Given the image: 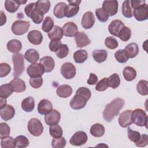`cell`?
Returning a JSON list of instances; mask_svg holds the SVG:
<instances>
[{"instance_id":"1","label":"cell","mask_w":148,"mask_h":148,"mask_svg":"<svg viewBox=\"0 0 148 148\" xmlns=\"http://www.w3.org/2000/svg\"><path fill=\"white\" fill-rule=\"evenodd\" d=\"M125 102L123 98H116L105 106L103 112V117L107 122H110L113 118L119 114L123 108Z\"/></svg>"},{"instance_id":"2","label":"cell","mask_w":148,"mask_h":148,"mask_svg":"<svg viewBox=\"0 0 148 148\" xmlns=\"http://www.w3.org/2000/svg\"><path fill=\"white\" fill-rule=\"evenodd\" d=\"M12 61L14 65L13 76L18 77L24 71V56L22 54L17 53L12 56Z\"/></svg>"},{"instance_id":"3","label":"cell","mask_w":148,"mask_h":148,"mask_svg":"<svg viewBox=\"0 0 148 148\" xmlns=\"http://www.w3.org/2000/svg\"><path fill=\"white\" fill-rule=\"evenodd\" d=\"M131 120L138 126L147 127V116L145 110L141 109L138 108L132 111Z\"/></svg>"},{"instance_id":"4","label":"cell","mask_w":148,"mask_h":148,"mask_svg":"<svg viewBox=\"0 0 148 148\" xmlns=\"http://www.w3.org/2000/svg\"><path fill=\"white\" fill-rule=\"evenodd\" d=\"M28 130L33 136H39L43 132V126L39 119L32 118L28 121Z\"/></svg>"},{"instance_id":"5","label":"cell","mask_w":148,"mask_h":148,"mask_svg":"<svg viewBox=\"0 0 148 148\" xmlns=\"http://www.w3.org/2000/svg\"><path fill=\"white\" fill-rule=\"evenodd\" d=\"M30 24L29 21L24 20L15 21L11 27L12 31L16 35H21L25 34L29 29Z\"/></svg>"},{"instance_id":"6","label":"cell","mask_w":148,"mask_h":148,"mask_svg":"<svg viewBox=\"0 0 148 148\" xmlns=\"http://www.w3.org/2000/svg\"><path fill=\"white\" fill-rule=\"evenodd\" d=\"M88 99L84 95L76 92L75 95L70 101V106L75 110H79L83 108L87 103Z\"/></svg>"},{"instance_id":"7","label":"cell","mask_w":148,"mask_h":148,"mask_svg":"<svg viewBox=\"0 0 148 148\" xmlns=\"http://www.w3.org/2000/svg\"><path fill=\"white\" fill-rule=\"evenodd\" d=\"M76 68L71 62H65L63 64L61 67V73L66 79H71L73 78L76 75Z\"/></svg>"},{"instance_id":"8","label":"cell","mask_w":148,"mask_h":148,"mask_svg":"<svg viewBox=\"0 0 148 148\" xmlns=\"http://www.w3.org/2000/svg\"><path fill=\"white\" fill-rule=\"evenodd\" d=\"M44 72V67L40 63L31 64L27 69V73L30 77H40Z\"/></svg>"},{"instance_id":"9","label":"cell","mask_w":148,"mask_h":148,"mask_svg":"<svg viewBox=\"0 0 148 148\" xmlns=\"http://www.w3.org/2000/svg\"><path fill=\"white\" fill-rule=\"evenodd\" d=\"M87 135L86 133L82 131H79L75 132L71 138L69 143L73 146H82L87 141Z\"/></svg>"},{"instance_id":"10","label":"cell","mask_w":148,"mask_h":148,"mask_svg":"<svg viewBox=\"0 0 148 148\" xmlns=\"http://www.w3.org/2000/svg\"><path fill=\"white\" fill-rule=\"evenodd\" d=\"M69 5L66 6L65 10V16L70 18L75 16L79 10V4L81 1H68Z\"/></svg>"},{"instance_id":"11","label":"cell","mask_w":148,"mask_h":148,"mask_svg":"<svg viewBox=\"0 0 148 148\" xmlns=\"http://www.w3.org/2000/svg\"><path fill=\"white\" fill-rule=\"evenodd\" d=\"M134 16L139 21L146 20L148 18V5L146 3L134 9Z\"/></svg>"},{"instance_id":"12","label":"cell","mask_w":148,"mask_h":148,"mask_svg":"<svg viewBox=\"0 0 148 148\" xmlns=\"http://www.w3.org/2000/svg\"><path fill=\"white\" fill-rule=\"evenodd\" d=\"M60 113L56 109L51 110L45 116V121L49 126L57 124L60 122Z\"/></svg>"},{"instance_id":"13","label":"cell","mask_w":148,"mask_h":148,"mask_svg":"<svg viewBox=\"0 0 148 148\" xmlns=\"http://www.w3.org/2000/svg\"><path fill=\"white\" fill-rule=\"evenodd\" d=\"M102 9L109 16H113L117 13L118 2L117 1H104L102 3Z\"/></svg>"},{"instance_id":"14","label":"cell","mask_w":148,"mask_h":148,"mask_svg":"<svg viewBox=\"0 0 148 148\" xmlns=\"http://www.w3.org/2000/svg\"><path fill=\"white\" fill-rule=\"evenodd\" d=\"M132 111V110H126L120 113L119 117V123L121 127H127L133 123L131 120Z\"/></svg>"},{"instance_id":"15","label":"cell","mask_w":148,"mask_h":148,"mask_svg":"<svg viewBox=\"0 0 148 148\" xmlns=\"http://www.w3.org/2000/svg\"><path fill=\"white\" fill-rule=\"evenodd\" d=\"M95 21V17L92 12L88 11L83 16L81 21L82 26L84 29H90L94 26Z\"/></svg>"},{"instance_id":"16","label":"cell","mask_w":148,"mask_h":148,"mask_svg":"<svg viewBox=\"0 0 148 148\" xmlns=\"http://www.w3.org/2000/svg\"><path fill=\"white\" fill-rule=\"evenodd\" d=\"M124 24L120 20H113L108 26V31L110 34L116 37H118V35L121 29L124 27Z\"/></svg>"},{"instance_id":"17","label":"cell","mask_w":148,"mask_h":148,"mask_svg":"<svg viewBox=\"0 0 148 148\" xmlns=\"http://www.w3.org/2000/svg\"><path fill=\"white\" fill-rule=\"evenodd\" d=\"M63 34L68 37H73L78 32V28L75 23L73 22L66 23L62 28Z\"/></svg>"},{"instance_id":"18","label":"cell","mask_w":148,"mask_h":148,"mask_svg":"<svg viewBox=\"0 0 148 148\" xmlns=\"http://www.w3.org/2000/svg\"><path fill=\"white\" fill-rule=\"evenodd\" d=\"M53 110V105L51 102L46 99H43L38 105V112L42 115L46 114Z\"/></svg>"},{"instance_id":"19","label":"cell","mask_w":148,"mask_h":148,"mask_svg":"<svg viewBox=\"0 0 148 148\" xmlns=\"http://www.w3.org/2000/svg\"><path fill=\"white\" fill-rule=\"evenodd\" d=\"M29 42L35 45H40L43 40V35L38 30H32L29 31L27 35Z\"/></svg>"},{"instance_id":"20","label":"cell","mask_w":148,"mask_h":148,"mask_svg":"<svg viewBox=\"0 0 148 148\" xmlns=\"http://www.w3.org/2000/svg\"><path fill=\"white\" fill-rule=\"evenodd\" d=\"M77 47H83L91 43V40L86 34L83 32H78L75 37Z\"/></svg>"},{"instance_id":"21","label":"cell","mask_w":148,"mask_h":148,"mask_svg":"<svg viewBox=\"0 0 148 148\" xmlns=\"http://www.w3.org/2000/svg\"><path fill=\"white\" fill-rule=\"evenodd\" d=\"M1 117L5 121L12 119L15 115V109L10 105H6L4 108L1 109Z\"/></svg>"},{"instance_id":"22","label":"cell","mask_w":148,"mask_h":148,"mask_svg":"<svg viewBox=\"0 0 148 148\" xmlns=\"http://www.w3.org/2000/svg\"><path fill=\"white\" fill-rule=\"evenodd\" d=\"M45 69V72H50L52 71L55 66V62L54 59L50 56H45L39 60Z\"/></svg>"},{"instance_id":"23","label":"cell","mask_w":148,"mask_h":148,"mask_svg":"<svg viewBox=\"0 0 148 148\" xmlns=\"http://www.w3.org/2000/svg\"><path fill=\"white\" fill-rule=\"evenodd\" d=\"M10 83L12 85L14 92H21L24 91L26 89V85L24 81L18 77H14L10 81Z\"/></svg>"},{"instance_id":"24","label":"cell","mask_w":148,"mask_h":148,"mask_svg":"<svg viewBox=\"0 0 148 148\" xmlns=\"http://www.w3.org/2000/svg\"><path fill=\"white\" fill-rule=\"evenodd\" d=\"M56 92L61 98H68L72 94V88L68 84H62L58 87Z\"/></svg>"},{"instance_id":"25","label":"cell","mask_w":148,"mask_h":148,"mask_svg":"<svg viewBox=\"0 0 148 148\" xmlns=\"http://www.w3.org/2000/svg\"><path fill=\"white\" fill-rule=\"evenodd\" d=\"M24 58L30 63H36L39 59V54L35 49H30L27 50L25 53Z\"/></svg>"},{"instance_id":"26","label":"cell","mask_w":148,"mask_h":148,"mask_svg":"<svg viewBox=\"0 0 148 148\" xmlns=\"http://www.w3.org/2000/svg\"><path fill=\"white\" fill-rule=\"evenodd\" d=\"M8 50L13 53H18L22 48L21 42L17 39H12L9 41L6 45Z\"/></svg>"},{"instance_id":"27","label":"cell","mask_w":148,"mask_h":148,"mask_svg":"<svg viewBox=\"0 0 148 148\" xmlns=\"http://www.w3.org/2000/svg\"><path fill=\"white\" fill-rule=\"evenodd\" d=\"M90 134L94 137H102L105 134V127L103 125L99 123L93 124L90 130Z\"/></svg>"},{"instance_id":"28","label":"cell","mask_w":148,"mask_h":148,"mask_svg":"<svg viewBox=\"0 0 148 148\" xmlns=\"http://www.w3.org/2000/svg\"><path fill=\"white\" fill-rule=\"evenodd\" d=\"M92 54L94 60L98 63L104 62L108 57V52L104 49L95 50L93 51Z\"/></svg>"},{"instance_id":"29","label":"cell","mask_w":148,"mask_h":148,"mask_svg":"<svg viewBox=\"0 0 148 148\" xmlns=\"http://www.w3.org/2000/svg\"><path fill=\"white\" fill-rule=\"evenodd\" d=\"M21 108L22 109L26 112H32L35 107V101L34 98L29 97L28 98H25L21 102Z\"/></svg>"},{"instance_id":"30","label":"cell","mask_w":148,"mask_h":148,"mask_svg":"<svg viewBox=\"0 0 148 148\" xmlns=\"http://www.w3.org/2000/svg\"><path fill=\"white\" fill-rule=\"evenodd\" d=\"M66 6V4L64 2H59L56 5L53 10L54 16L58 18H63L65 16V10Z\"/></svg>"},{"instance_id":"31","label":"cell","mask_w":148,"mask_h":148,"mask_svg":"<svg viewBox=\"0 0 148 148\" xmlns=\"http://www.w3.org/2000/svg\"><path fill=\"white\" fill-rule=\"evenodd\" d=\"M13 91V86L10 83L2 84L0 87V98L6 99Z\"/></svg>"},{"instance_id":"32","label":"cell","mask_w":148,"mask_h":148,"mask_svg":"<svg viewBox=\"0 0 148 148\" xmlns=\"http://www.w3.org/2000/svg\"><path fill=\"white\" fill-rule=\"evenodd\" d=\"M63 35L64 34H63L62 28L58 25L54 26L53 29L49 32H48L47 34L49 38L51 40H53V39L61 40L62 38Z\"/></svg>"},{"instance_id":"33","label":"cell","mask_w":148,"mask_h":148,"mask_svg":"<svg viewBox=\"0 0 148 148\" xmlns=\"http://www.w3.org/2000/svg\"><path fill=\"white\" fill-rule=\"evenodd\" d=\"M130 58L135 57L139 53V47L136 43H131L126 46L124 49Z\"/></svg>"},{"instance_id":"34","label":"cell","mask_w":148,"mask_h":148,"mask_svg":"<svg viewBox=\"0 0 148 148\" xmlns=\"http://www.w3.org/2000/svg\"><path fill=\"white\" fill-rule=\"evenodd\" d=\"M123 75L127 81L131 82L135 79L136 76V72L134 68L128 66L124 68Z\"/></svg>"},{"instance_id":"35","label":"cell","mask_w":148,"mask_h":148,"mask_svg":"<svg viewBox=\"0 0 148 148\" xmlns=\"http://www.w3.org/2000/svg\"><path fill=\"white\" fill-rule=\"evenodd\" d=\"M73 59L76 63H83L84 62L88 57V54L86 50H79L76 51L73 53Z\"/></svg>"},{"instance_id":"36","label":"cell","mask_w":148,"mask_h":148,"mask_svg":"<svg viewBox=\"0 0 148 148\" xmlns=\"http://www.w3.org/2000/svg\"><path fill=\"white\" fill-rule=\"evenodd\" d=\"M20 5L18 0H6L5 1V8L9 13L16 12Z\"/></svg>"},{"instance_id":"37","label":"cell","mask_w":148,"mask_h":148,"mask_svg":"<svg viewBox=\"0 0 148 148\" xmlns=\"http://www.w3.org/2000/svg\"><path fill=\"white\" fill-rule=\"evenodd\" d=\"M43 16H44V14L36 8V5H35V8L32 11L29 17L31 18V20L34 23L39 24L42 23L43 19Z\"/></svg>"},{"instance_id":"38","label":"cell","mask_w":148,"mask_h":148,"mask_svg":"<svg viewBox=\"0 0 148 148\" xmlns=\"http://www.w3.org/2000/svg\"><path fill=\"white\" fill-rule=\"evenodd\" d=\"M35 3L36 8L43 14L49 12L50 8V2L49 1H38Z\"/></svg>"},{"instance_id":"39","label":"cell","mask_w":148,"mask_h":148,"mask_svg":"<svg viewBox=\"0 0 148 148\" xmlns=\"http://www.w3.org/2000/svg\"><path fill=\"white\" fill-rule=\"evenodd\" d=\"M108 82L109 86L115 89L119 86L120 84V79L117 73H113L108 78Z\"/></svg>"},{"instance_id":"40","label":"cell","mask_w":148,"mask_h":148,"mask_svg":"<svg viewBox=\"0 0 148 148\" xmlns=\"http://www.w3.org/2000/svg\"><path fill=\"white\" fill-rule=\"evenodd\" d=\"M148 82L145 80H140L136 85V90L138 93L142 95H147L148 94L147 90Z\"/></svg>"},{"instance_id":"41","label":"cell","mask_w":148,"mask_h":148,"mask_svg":"<svg viewBox=\"0 0 148 148\" xmlns=\"http://www.w3.org/2000/svg\"><path fill=\"white\" fill-rule=\"evenodd\" d=\"M15 145L16 147L18 148H25L29 145V140L24 135L17 136L15 139Z\"/></svg>"},{"instance_id":"42","label":"cell","mask_w":148,"mask_h":148,"mask_svg":"<svg viewBox=\"0 0 148 148\" xmlns=\"http://www.w3.org/2000/svg\"><path fill=\"white\" fill-rule=\"evenodd\" d=\"M1 146L2 148H14L16 147L14 139L10 136L1 139Z\"/></svg>"},{"instance_id":"43","label":"cell","mask_w":148,"mask_h":148,"mask_svg":"<svg viewBox=\"0 0 148 148\" xmlns=\"http://www.w3.org/2000/svg\"><path fill=\"white\" fill-rule=\"evenodd\" d=\"M54 27V21L53 18L49 16L46 17L42 24V29L45 32H49Z\"/></svg>"},{"instance_id":"44","label":"cell","mask_w":148,"mask_h":148,"mask_svg":"<svg viewBox=\"0 0 148 148\" xmlns=\"http://www.w3.org/2000/svg\"><path fill=\"white\" fill-rule=\"evenodd\" d=\"M131 36V30L128 27L124 26L120 31L118 37L124 42L128 41Z\"/></svg>"},{"instance_id":"45","label":"cell","mask_w":148,"mask_h":148,"mask_svg":"<svg viewBox=\"0 0 148 148\" xmlns=\"http://www.w3.org/2000/svg\"><path fill=\"white\" fill-rule=\"evenodd\" d=\"M49 132L50 135L54 138L61 137L63 133L62 128L58 124L50 126Z\"/></svg>"},{"instance_id":"46","label":"cell","mask_w":148,"mask_h":148,"mask_svg":"<svg viewBox=\"0 0 148 148\" xmlns=\"http://www.w3.org/2000/svg\"><path fill=\"white\" fill-rule=\"evenodd\" d=\"M114 57L116 60L120 63L126 62L129 58L127 53L124 49L117 50L114 53Z\"/></svg>"},{"instance_id":"47","label":"cell","mask_w":148,"mask_h":148,"mask_svg":"<svg viewBox=\"0 0 148 148\" xmlns=\"http://www.w3.org/2000/svg\"><path fill=\"white\" fill-rule=\"evenodd\" d=\"M130 4V1H125L123 2L122 5V14L127 18H131L133 16L132 9Z\"/></svg>"},{"instance_id":"48","label":"cell","mask_w":148,"mask_h":148,"mask_svg":"<svg viewBox=\"0 0 148 148\" xmlns=\"http://www.w3.org/2000/svg\"><path fill=\"white\" fill-rule=\"evenodd\" d=\"M95 14L100 22L105 23L108 20L109 14L101 8H98L95 10Z\"/></svg>"},{"instance_id":"49","label":"cell","mask_w":148,"mask_h":148,"mask_svg":"<svg viewBox=\"0 0 148 148\" xmlns=\"http://www.w3.org/2000/svg\"><path fill=\"white\" fill-rule=\"evenodd\" d=\"M66 141L65 138L61 136L60 138H53L51 142V146L54 148H63L65 146Z\"/></svg>"},{"instance_id":"50","label":"cell","mask_w":148,"mask_h":148,"mask_svg":"<svg viewBox=\"0 0 148 148\" xmlns=\"http://www.w3.org/2000/svg\"><path fill=\"white\" fill-rule=\"evenodd\" d=\"M127 132L128 137L131 142L135 143L139 140L140 138V134L138 131H133L130 127H128L127 129Z\"/></svg>"},{"instance_id":"51","label":"cell","mask_w":148,"mask_h":148,"mask_svg":"<svg viewBox=\"0 0 148 148\" xmlns=\"http://www.w3.org/2000/svg\"><path fill=\"white\" fill-rule=\"evenodd\" d=\"M105 45L108 49L113 50L117 48L119 44L116 38L112 36H108L105 40Z\"/></svg>"},{"instance_id":"52","label":"cell","mask_w":148,"mask_h":148,"mask_svg":"<svg viewBox=\"0 0 148 148\" xmlns=\"http://www.w3.org/2000/svg\"><path fill=\"white\" fill-rule=\"evenodd\" d=\"M10 132L9 126L5 123H0V138L2 139L8 136Z\"/></svg>"},{"instance_id":"53","label":"cell","mask_w":148,"mask_h":148,"mask_svg":"<svg viewBox=\"0 0 148 148\" xmlns=\"http://www.w3.org/2000/svg\"><path fill=\"white\" fill-rule=\"evenodd\" d=\"M109 87L108 78L104 77L96 84L95 90L98 91H103Z\"/></svg>"},{"instance_id":"54","label":"cell","mask_w":148,"mask_h":148,"mask_svg":"<svg viewBox=\"0 0 148 148\" xmlns=\"http://www.w3.org/2000/svg\"><path fill=\"white\" fill-rule=\"evenodd\" d=\"M69 53V49L66 44H62L60 49L56 53V56L60 58L66 57Z\"/></svg>"},{"instance_id":"55","label":"cell","mask_w":148,"mask_h":148,"mask_svg":"<svg viewBox=\"0 0 148 148\" xmlns=\"http://www.w3.org/2000/svg\"><path fill=\"white\" fill-rule=\"evenodd\" d=\"M11 71L10 66L7 63L2 62L0 64V77H3L6 76Z\"/></svg>"},{"instance_id":"56","label":"cell","mask_w":148,"mask_h":148,"mask_svg":"<svg viewBox=\"0 0 148 148\" xmlns=\"http://www.w3.org/2000/svg\"><path fill=\"white\" fill-rule=\"evenodd\" d=\"M29 82L32 88H38L42 85L43 79L42 76L38 77H31Z\"/></svg>"},{"instance_id":"57","label":"cell","mask_w":148,"mask_h":148,"mask_svg":"<svg viewBox=\"0 0 148 148\" xmlns=\"http://www.w3.org/2000/svg\"><path fill=\"white\" fill-rule=\"evenodd\" d=\"M62 43L60 40L53 39L51 40L49 43V49L53 52H57L61 47Z\"/></svg>"},{"instance_id":"58","label":"cell","mask_w":148,"mask_h":148,"mask_svg":"<svg viewBox=\"0 0 148 148\" xmlns=\"http://www.w3.org/2000/svg\"><path fill=\"white\" fill-rule=\"evenodd\" d=\"M148 143V136L146 134H142L140 135L139 140L135 143V145L138 147H145Z\"/></svg>"},{"instance_id":"59","label":"cell","mask_w":148,"mask_h":148,"mask_svg":"<svg viewBox=\"0 0 148 148\" xmlns=\"http://www.w3.org/2000/svg\"><path fill=\"white\" fill-rule=\"evenodd\" d=\"M76 92L84 95V97H86L87 98L88 100L90 99V98L91 96V93L90 90L88 88H86V87H80L77 90Z\"/></svg>"},{"instance_id":"60","label":"cell","mask_w":148,"mask_h":148,"mask_svg":"<svg viewBox=\"0 0 148 148\" xmlns=\"http://www.w3.org/2000/svg\"><path fill=\"white\" fill-rule=\"evenodd\" d=\"M97 82H98L97 76L93 73H90L89 78L87 81V84L89 85H95L97 83Z\"/></svg>"},{"instance_id":"61","label":"cell","mask_w":148,"mask_h":148,"mask_svg":"<svg viewBox=\"0 0 148 148\" xmlns=\"http://www.w3.org/2000/svg\"><path fill=\"white\" fill-rule=\"evenodd\" d=\"M36 5L35 2H33V3H31L28 5H27L25 8H24V12L26 14L27 16H28V17L30 16V14L31 13L32 11L33 10V9L35 8Z\"/></svg>"},{"instance_id":"62","label":"cell","mask_w":148,"mask_h":148,"mask_svg":"<svg viewBox=\"0 0 148 148\" xmlns=\"http://www.w3.org/2000/svg\"><path fill=\"white\" fill-rule=\"evenodd\" d=\"M131 2V5L132 8L134 9H135L136 8H138L139 6H141L143 4L145 3V1H135V0H132L130 1Z\"/></svg>"},{"instance_id":"63","label":"cell","mask_w":148,"mask_h":148,"mask_svg":"<svg viewBox=\"0 0 148 148\" xmlns=\"http://www.w3.org/2000/svg\"><path fill=\"white\" fill-rule=\"evenodd\" d=\"M0 25L2 26L6 22V16L2 10L1 11V17H0Z\"/></svg>"},{"instance_id":"64","label":"cell","mask_w":148,"mask_h":148,"mask_svg":"<svg viewBox=\"0 0 148 148\" xmlns=\"http://www.w3.org/2000/svg\"><path fill=\"white\" fill-rule=\"evenodd\" d=\"M1 98V102H0V109H2L3 108H4L6 105V99H4V98Z\"/></svg>"}]
</instances>
